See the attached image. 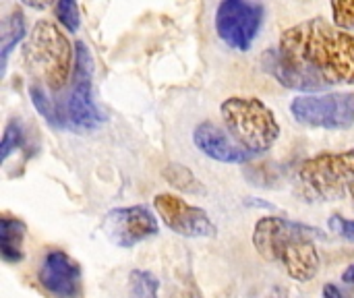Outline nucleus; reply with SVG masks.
<instances>
[{
    "label": "nucleus",
    "mask_w": 354,
    "mask_h": 298,
    "mask_svg": "<svg viewBox=\"0 0 354 298\" xmlns=\"http://www.w3.org/2000/svg\"><path fill=\"white\" fill-rule=\"evenodd\" d=\"M278 50L322 89L354 83V35L324 17L288 27L280 35Z\"/></svg>",
    "instance_id": "f257e3e1"
},
{
    "label": "nucleus",
    "mask_w": 354,
    "mask_h": 298,
    "mask_svg": "<svg viewBox=\"0 0 354 298\" xmlns=\"http://www.w3.org/2000/svg\"><path fill=\"white\" fill-rule=\"evenodd\" d=\"M315 232L297 222L266 216L255 224L253 245L263 259L280 263L292 280L309 282L317 276L322 263L313 241Z\"/></svg>",
    "instance_id": "f03ea898"
},
{
    "label": "nucleus",
    "mask_w": 354,
    "mask_h": 298,
    "mask_svg": "<svg viewBox=\"0 0 354 298\" xmlns=\"http://www.w3.org/2000/svg\"><path fill=\"white\" fill-rule=\"evenodd\" d=\"M23 62L29 75L50 91H60L73 66V46L52 21H37L23 44Z\"/></svg>",
    "instance_id": "7ed1b4c3"
},
{
    "label": "nucleus",
    "mask_w": 354,
    "mask_h": 298,
    "mask_svg": "<svg viewBox=\"0 0 354 298\" xmlns=\"http://www.w3.org/2000/svg\"><path fill=\"white\" fill-rule=\"evenodd\" d=\"M220 112L234 139L257 156L272 149L280 137L276 114L257 97H228L222 102Z\"/></svg>",
    "instance_id": "20e7f679"
},
{
    "label": "nucleus",
    "mask_w": 354,
    "mask_h": 298,
    "mask_svg": "<svg viewBox=\"0 0 354 298\" xmlns=\"http://www.w3.org/2000/svg\"><path fill=\"white\" fill-rule=\"evenodd\" d=\"M62 112L66 118V129L77 133L95 131L104 122L93 102V60L83 41H77L75 46V73Z\"/></svg>",
    "instance_id": "39448f33"
},
{
    "label": "nucleus",
    "mask_w": 354,
    "mask_h": 298,
    "mask_svg": "<svg viewBox=\"0 0 354 298\" xmlns=\"http://www.w3.org/2000/svg\"><path fill=\"white\" fill-rule=\"evenodd\" d=\"M299 180L324 199H338L354 187V149L319 153L299 168Z\"/></svg>",
    "instance_id": "423d86ee"
},
{
    "label": "nucleus",
    "mask_w": 354,
    "mask_h": 298,
    "mask_svg": "<svg viewBox=\"0 0 354 298\" xmlns=\"http://www.w3.org/2000/svg\"><path fill=\"white\" fill-rule=\"evenodd\" d=\"M297 122L309 129L346 131L354 124L353 93H326V95H299L290 104Z\"/></svg>",
    "instance_id": "0eeeda50"
},
{
    "label": "nucleus",
    "mask_w": 354,
    "mask_h": 298,
    "mask_svg": "<svg viewBox=\"0 0 354 298\" xmlns=\"http://www.w3.org/2000/svg\"><path fill=\"white\" fill-rule=\"evenodd\" d=\"M263 25V6L253 0H222L216 12V33L232 50L247 52Z\"/></svg>",
    "instance_id": "6e6552de"
},
{
    "label": "nucleus",
    "mask_w": 354,
    "mask_h": 298,
    "mask_svg": "<svg viewBox=\"0 0 354 298\" xmlns=\"http://www.w3.org/2000/svg\"><path fill=\"white\" fill-rule=\"evenodd\" d=\"M153 207L166 228L178 236L187 239H212L216 236V226L209 220L207 212L187 203L185 199L172 193H160L153 199Z\"/></svg>",
    "instance_id": "1a4fd4ad"
},
{
    "label": "nucleus",
    "mask_w": 354,
    "mask_h": 298,
    "mask_svg": "<svg viewBox=\"0 0 354 298\" xmlns=\"http://www.w3.org/2000/svg\"><path fill=\"white\" fill-rule=\"evenodd\" d=\"M102 230L120 249H131L158 234V220L145 205L118 207L106 214Z\"/></svg>",
    "instance_id": "9d476101"
},
{
    "label": "nucleus",
    "mask_w": 354,
    "mask_h": 298,
    "mask_svg": "<svg viewBox=\"0 0 354 298\" xmlns=\"http://www.w3.org/2000/svg\"><path fill=\"white\" fill-rule=\"evenodd\" d=\"M37 282L54 298H77L81 295V268L64 251L52 249L39 263Z\"/></svg>",
    "instance_id": "9b49d317"
},
{
    "label": "nucleus",
    "mask_w": 354,
    "mask_h": 298,
    "mask_svg": "<svg viewBox=\"0 0 354 298\" xmlns=\"http://www.w3.org/2000/svg\"><path fill=\"white\" fill-rule=\"evenodd\" d=\"M193 141L201 153L222 164H247L257 158L251 149L243 147L226 131L214 122H201L193 131Z\"/></svg>",
    "instance_id": "f8f14e48"
},
{
    "label": "nucleus",
    "mask_w": 354,
    "mask_h": 298,
    "mask_svg": "<svg viewBox=\"0 0 354 298\" xmlns=\"http://www.w3.org/2000/svg\"><path fill=\"white\" fill-rule=\"evenodd\" d=\"M261 62H263V71H268L280 85H284L288 89H297V91H322V87L313 79H309L307 75L299 73L290 62H286L282 58V54H280L278 48H270L263 54Z\"/></svg>",
    "instance_id": "ddd939ff"
},
{
    "label": "nucleus",
    "mask_w": 354,
    "mask_h": 298,
    "mask_svg": "<svg viewBox=\"0 0 354 298\" xmlns=\"http://www.w3.org/2000/svg\"><path fill=\"white\" fill-rule=\"evenodd\" d=\"M25 224L17 218H0V253L6 263H19L23 259Z\"/></svg>",
    "instance_id": "4468645a"
},
{
    "label": "nucleus",
    "mask_w": 354,
    "mask_h": 298,
    "mask_svg": "<svg viewBox=\"0 0 354 298\" xmlns=\"http://www.w3.org/2000/svg\"><path fill=\"white\" fill-rule=\"evenodd\" d=\"M25 37V17L21 10H12L4 23H2V33H0V52H2V68L8 60V54L12 48Z\"/></svg>",
    "instance_id": "2eb2a0df"
},
{
    "label": "nucleus",
    "mask_w": 354,
    "mask_h": 298,
    "mask_svg": "<svg viewBox=\"0 0 354 298\" xmlns=\"http://www.w3.org/2000/svg\"><path fill=\"white\" fill-rule=\"evenodd\" d=\"M29 95H31L33 106H35L37 112L46 118L48 124H52L54 129H66V118H64V112H62V104H54V102L48 97L46 87H41V85H31Z\"/></svg>",
    "instance_id": "dca6fc26"
},
{
    "label": "nucleus",
    "mask_w": 354,
    "mask_h": 298,
    "mask_svg": "<svg viewBox=\"0 0 354 298\" xmlns=\"http://www.w3.org/2000/svg\"><path fill=\"white\" fill-rule=\"evenodd\" d=\"M160 282L153 274L133 270L129 274V298H158Z\"/></svg>",
    "instance_id": "f3484780"
},
{
    "label": "nucleus",
    "mask_w": 354,
    "mask_h": 298,
    "mask_svg": "<svg viewBox=\"0 0 354 298\" xmlns=\"http://www.w3.org/2000/svg\"><path fill=\"white\" fill-rule=\"evenodd\" d=\"M56 17L66 31H71V33L79 31L81 15H79L77 0H56Z\"/></svg>",
    "instance_id": "a211bd4d"
},
{
    "label": "nucleus",
    "mask_w": 354,
    "mask_h": 298,
    "mask_svg": "<svg viewBox=\"0 0 354 298\" xmlns=\"http://www.w3.org/2000/svg\"><path fill=\"white\" fill-rule=\"evenodd\" d=\"M166 178L180 191H191V193H197L201 191V185L197 183V178L185 168V166H178V164H170L166 168Z\"/></svg>",
    "instance_id": "6ab92c4d"
},
{
    "label": "nucleus",
    "mask_w": 354,
    "mask_h": 298,
    "mask_svg": "<svg viewBox=\"0 0 354 298\" xmlns=\"http://www.w3.org/2000/svg\"><path fill=\"white\" fill-rule=\"evenodd\" d=\"M332 23L340 29H354V0H330Z\"/></svg>",
    "instance_id": "aec40b11"
},
{
    "label": "nucleus",
    "mask_w": 354,
    "mask_h": 298,
    "mask_svg": "<svg viewBox=\"0 0 354 298\" xmlns=\"http://www.w3.org/2000/svg\"><path fill=\"white\" fill-rule=\"evenodd\" d=\"M21 143H23V127H21L19 120L12 118V120L6 124V129H4V137H2V145H0L2 162H6L8 156H10L17 147H21Z\"/></svg>",
    "instance_id": "412c9836"
},
{
    "label": "nucleus",
    "mask_w": 354,
    "mask_h": 298,
    "mask_svg": "<svg viewBox=\"0 0 354 298\" xmlns=\"http://www.w3.org/2000/svg\"><path fill=\"white\" fill-rule=\"evenodd\" d=\"M328 224H330V230L332 232H336L338 236H342V239L354 243V220H346L342 216H332Z\"/></svg>",
    "instance_id": "4be33fe9"
},
{
    "label": "nucleus",
    "mask_w": 354,
    "mask_h": 298,
    "mask_svg": "<svg viewBox=\"0 0 354 298\" xmlns=\"http://www.w3.org/2000/svg\"><path fill=\"white\" fill-rule=\"evenodd\" d=\"M324 298H346L342 295V290L336 284H326L324 286Z\"/></svg>",
    "instance_id": "5701e85b"
},
{
    "label": "nucleus",
    "mask_w": 354,
    "mask_h": 298,
    "mask_svg": "<svg viewBox=\"0 0 354 298\" xmlns=\"http://www.w3.org/2000/svg\"><path fill=\"white\" fill-rule=\"evenodd\" d=\"M25 6H29V8H35V10H44V8H48L54 0H21Z\"/></svg>",
    "instance_id": "b1692460"
},
{
    "label": "nucleus",
    "mask_w": 354,
    "mask_h": 298,
    "mask_svg": "<svg viewBox=\"0 0 354 298\" xmlns=\"http://www.w3.org/2000/svg\"><path fill=\"white\" fill-rule=\"evenodd\" d=\"M342 280H344V282H351V284H354V263L353 266H348V270L342 274Z\"/></svg>",
    "instance_id": "393cba45"
},
{
    "label": "nucleus",
    "mask_w": 354,
    "mask_h": 298,
    "mask_svg": "<svg viewBox=\"0 0 354 298\" xmlns=\"http://www.w3.org/2000/svg\"><path fill=\"white\" fill-rule=\"evenodd\" d=\"M351 197H353V201H354V187L351 189Z\"/></svg>",
    "instance_id": "a878e982"
}]
</instances>
